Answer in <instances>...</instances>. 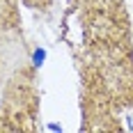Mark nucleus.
<instances>
[{
	"mask_svg": "<svg viewBox=\"0 0 133 133\" xmlns=\"http://www.w3.org/2000/svg\"><path fill=\"white\" fill-rule=\"evenodd\" d=\"M44 60H46V51H44V48H35V53H32V66L39 69V66L44 64Z\"/></svg>",
	"mask_w": 133,
	"mask_h": 133,
	"instance_id": "f257e3e1",
	"label": "nucleus"
},
{
	"mask_svg": "<svg viewBox=\"0 0 133 133\" xmlns=\"http://www.w3.org/2000/svg\"><path fill=\"white\" fill-rule=\"evenodd\" d=\"M48 131H62V126L60 124H48Z\"/></svg>",
	"mask_w": 133,
	"mask_h": 133,
	"instance_id": "f03ea898",
	"label": "nucleus"
}]
</instances>
